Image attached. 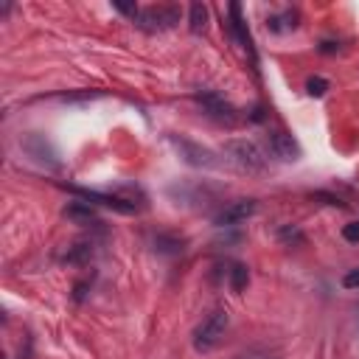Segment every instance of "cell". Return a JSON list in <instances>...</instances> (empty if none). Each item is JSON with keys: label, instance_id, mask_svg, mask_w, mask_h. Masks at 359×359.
Instances as JSON below:
<instances>
[{"label": "cell", "instance_id": "18", "mask_svg": "<svg viewBox=\"0 0 359 359\" xmlns=\"http://www.w3.org/2000/svg\"><path fill=\"white\" fill-rule=\"evenodd\" d=\"M343 238H345V242H351V245H356L359 242V222H348L343 227Z\"/></svg>", "mask_w": 359, "mask_h": 359}, {"label": "cell", "instance_id": "15", "mask_svg": "<svg viewBox=\"0 0 359 359\" xmlns=\"http://www.w3.org/2000/svg\"><path fill=\"white\" fill-rule=\"evenodd\" d=\"M325 90H328V82H325L323 76H312V79L306 82V93H309L312 99H320V96H325Z\"/></svg>", "mask_w": 359, "mask_h": 359}, {"label": "cell", "instance_id": "17", "mask_svg": "<svg viewBox=\"0 0 359 359\" xmlns=\"http://www.w3.org/2000/svg\"><path fill=\"white\" fill-rule=\"evenodd\" d=\"M278 236L284 238L286 245H292V242H295V245H304V233L297 230V227H289V225H286V227H281V233H278Z\"/></svg>", "mask_w": 359, "mask_h": 359}, {"label": "cell", "instance_id": "2", "mask_svg": "<svg viewBox=\"0 0 359 359\" xmlns=\"http://www.w3.org/2000/svg\"><path fill=\"white\" fill-rule=\"evenodd\" d=\"M227 312L225 309H216V312H211L208 314L197 328H194V348L199 351V354H208V351H214L219 343H222V337H225V332H227Z\"/></svg>", "mask_w": 359, "mask_h": 359}, {"label": "cell", "instance_id": "14", "mask_svg": "<svg viewBox=\"0 0 359 359\" xmlns=\"http://www.w3.org/2000/svg\"><path fill=\"white\" fill-rule=\"evenodd\" d=\"M155 250L158 253H183V242L180 238H169V236H158L155 238Z\"/></svg>", "mask_w": 359, "mask_h": 359}, {"label": "cell", "instance_id": "16", "mask_svg": "<svg viewBox=\"0 0 359 359\" xmlns=\"http://www.w3.org/2000/svg\"><path fill=\"white\" fill-rule=\"evenodd\" d=\"M236 359H278L273 351H267V348H247L245 354H238Z\"/></svg>", "mask_w": 359, "mask_h": 359}, {"label": "cell", "instance_id": "8", "mask_svg": "<svg viewBox=\"0 0 359 359\" xmlns=\"http://www.w3.org/2000/svg\"><path fill=\"white\" fill-rule=\"evenodd\" d=\"M197 99H199V104L205 107V112H208V115H214L216 121H225V124H233V121H236L233 107H230L219 93H199Z\"/></svg>", "mask_w": 359, "mask_h": 359}, {"label": "cell", "instance_id": "11", "mask_svg": "<svg viewBox=\"0 0 359 359\" xmlns=\"http://www.w3.org/2000/svg\"><path fill=\"white\" fill-rule=\"evenodd\" d=\"M188 28L194 34H202L208 28V6L205 3H191V17H188Z\"/></svg>", "mask_w": 359, "mask_h": 359}, {"label": "cell", "instance_id": "10", "mask_svg": "<svg viewBox=\"0 0 359 359\" xmlns=\"http://www.w3.org/2000/svg\"><path fill=\"white\" fill-rule=\"evenodd\" d=\"M65 216L76 225H99V216L93 208H90V202H71L65 208Z\"/></svg>", "mask_w": 359, "mask_h": 359}, {"label": "cell", "instance_id": "12", "mask_svg": "<svg viewBox=\"0 0 359 359\" xmlns=\"http://www.w3.org/2000/svg\"><path fill=\"white\" fill-rule=\"evenodd\" d=\"M227 275H230V289H233V292H245V289H247L250 273H247V267H245V264H233Z\"/></svg>", "mask_w": 359, "mask_h": 359}, {"label": "cell", "instance_id": "1", "mask_svg": "<svg viewBox=\"0 0 359 359\" xmlns=\"http://www.w3.org/2000/svg\"><path fill=\"white\" fill-rule=\"evenodd\" d=\"M222 155L227 158V163L242 171V174H264L267 171V155L261 152V146L247 140V138H233L222 146Z\"/></svg>", "mask_w": 359, "mask_h": 359}, {"label": "cell", "instance_id": "19", "mask_svg": "<svg viewBox=\"0 0 359 359\" xmlns=\"http://www.w3.org/2000/svg\"><path fill=\"white\" fill-rule=\"evenodd\" d=\"M343 286H345V289H359V267L351 269V273L343 278Z\"/></svg>", "mask_w": 359, "mask_h": 359}, {"label": "cell", "instance_id": "5", "mask_svg": "<svg viewBox=\"0 0 359 359\" xmlns=\"http://www.w3.org/2000/svg\"><path fill=\"white\" fill-rule=\"evenodd\" d=\"M267 146H269V152H273V158H278V160H286V163L301 160V146H297V140L289 132H284V129L269 132L267 135Z\"/></svg>", "mask_w": 359, "mask_h": 359}, {"label": "cell", "instance_id": "3", "mask_svg": "<svg viewBox=\"0 0 359 359\" xmlns=\"http://www.w3.org/2000/svg\"><path fill=\"white\" fill-rule=\"evenodd\" d=\"M138 28H143L146 34H158V32H169L180 23V6L171 3H158V6H146L138 12L135 17Z\"/></svg>", "mask_w": 359, "mask_h": 359}, {"label": "cell", "instance_id": "9", "mask_svg": "<svg viewBox=\"0 0 359 359\" xmlns=\"http://www.w3.org/2000/svg\"><path fill=\"white\" fill-rule=\"evenodd\" d=\"M230 28H233V37L242 42V48L253 56V62H256V48H253V40H250V32H247V23H245V17H242V6L238 3H230Z\"/></svg>", "mask_w": 359, "mask_h": 359}, {"label": "cell", "instance_id": "6", "mask_svg": "<svg viewBox=\"0 0 359 359\" xmlns=\"http://www.w3.org/2000/svg\"><path fill=\"white\" fill-rule=\"evenodd\" d=\"M68 191L76 194V197H82L84 202H99L104 208H112V211H118V214H135L138 211L135 202L121 199V197H110V194H99V191H90V188H76V186H71Z\"/></svg>", "mask_w": 359, "mask_h": 359}, {"label": "cell", "instance_id": "13", "mask_svg": "<svg viewBox=\"0 0 359 359\" xmlns=\"http://www.w3.org/2000/svg\"><path fill=\"white\" fill-rule=\"evenodd\" d=\"M90 256H93V245H73V250H68L62 256L65 264H84L90 261Z\"/></svg>", "mask_w": 359, "mask_h": 359}, {"label": "cell", "instance_id": "7", "mask_svg": "<svg viewBox=\"0 0 359 359\" xmlns=\"http://www.w3.org/2000/svg\"><path fill=\"white\" fill-rule=\"evenodd\" d=\"M256 211H258V202H256V199H242V202H233V205H227V208H225L222 214H216L214 225H216V227H233V225H238V222L250 219Z\"/></svg>", "mask_w": 359, "mask_h": 359}, {"label": "cell", "instance_id": "4", "mask_svg": "<svg viewBox=\"0 0 359 359\" xmlns=\"http://www.w3.org/2000/svg\"><path fill=\"white\" fill-rule=\"evenodd\" d=\"M169 140L174 143L180 158H183L188 166H197V169H216L219 166V160H216V155L211 152V149H205V146H199L194 140H186V138H177V135H171Z\"/></svg>", "mask_w": 359, "mask_h": 359}]
</instances>
